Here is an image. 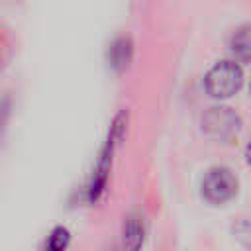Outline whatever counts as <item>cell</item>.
<instances>
[{
    "instance_id": "9",
    "label": "cell",
    "mask_w": 251,
    "mask_h": 251,
    "mask_svg": "<svg viewBox=\"0 0 251 251\" xmlns=\"http://www.w3.org/2000/svg\"><path fill=\"white\" fill-rule=\"evenodd\" d=\"M126 127H127V110H120L118 116L112 122V127H110V135L108 137L118 145L124 139V135H126Z\"/></svg>"
},
{
    "instance_id": "1",
    "label": "cell",
    "mask_w": 251,
    "mask_h": 251,
    "mask_svg": "<svg viewBox=\"0 0 251 251\" xmlns=\"http://www.w3.org/2000/svg\"><path fill=\"white\" fill-rule=\"evenodd\" d=\"M243 84V71L235 61H218L204 76L206 92L212 98H229Z\"/></svg>"
},
{
    "instance_id": "2",
    "label": "cell",
    "mask_w": 251,
    "mask_h": 251,
    "mask_svg": "<svg viewBox=\"0 0 251 251\" xmlns=\"http://www.w3.org/2000/svg\"><path fill=\"white\" fill-rule=\"evenodd\" d=\"M237 176L227 167H212L202 178V196L210 204H226L237 194Z\"/></svg>"
},
{
    "instance_id": "4",
    "label": "cell",
    "mask_w": 251,
    "mask_h": 251,
    "mask_svg": "<svg viewBox=\"0 0 251 251\" xmlns=\"http://www.w3.org/2000/svg\"><path fill=\"white\" fill-rule=\"evenodd\" d=\"M114 147H116V143L108 137L104 147H102V151H100V155H98V159H96V165H94V171H92V178H90V184H88V200L90 202L100 200V196L106 190L110 169H112Z\"/></svg>"
},
{
    "instance_id": "7",
    "label": "cell",
    "mask_w": 251,
    "mask_h": 251,
    "mask_svg": "<svg viewBox=\"0 0 251 251\" xmlns=\"http://www.w3.org/2000/svg\"><path fill=\"white\" fill-rule=\"evenodd\" d=\"M231 51L235 53V57H239L241 63H249V55H251V37H249V27L243 25L239 27L233 37H231Z\"/></svg>"
},
{
    "instance_id": "6",
    "label": "cell",
    "mask_w": 251,
    "mask_h": 251,
    "mask_svg": "<svg viewBox=\"0 0 251 251\" xmlns=\"http://www.w3.org/2000/svg\"><path fill=\"white\" fill-rule=\"evenodd\" d=\"M131 55H133V45H131V39L129 37H118L112 45H110V51H108V61H110V67L118 73L126 71L129 61H131Z\"/></svg>"
},
{
    "instance_id": "5",
    "label": "cell",
    "mask_w": 251,
    "mask_h": 251,
    "mask_svg": "<svg viewBox=\"0 0 251 251\" xmlns=\"http://www.w3.org/2000/svg\"><path fill=\"white\" fill-rule=\"evenodd\" d=\"M145 241V226L139 212H129L122 224V243L126 251H141Z\"/></svg>"
},
{
    "instance_id": "3",
    "label": "cell",
    "mask_w": 251,
    "mask_h": 251,
    "mask_svg": "<svg viewBox=\"0 0 251 251\" xmlns=\"http://www.w3.org/2000/svg\"><path fill=\"white\" fill-rule=\"evenodd\" d=\"M202 127L210 137L218 141H229L239 133L241 118L229 106H212L202 118Z\"/></svg>"
},
{
    "instance_id": "8",
    "label": "cell",
    "mask_w": 251,
    "mask_h": 251,
    "mask_svg": "<svg viewBox=\"0 0 251 251\" xmlns=\"http://www.w3.org/2000/svg\"><path fill=\"white\" fill-rule=\"evenodd\" d=\"M69 243H71V231L65 226H57L51 229L45 241V251H67Z\"/></svg>"
}]
</instances>
